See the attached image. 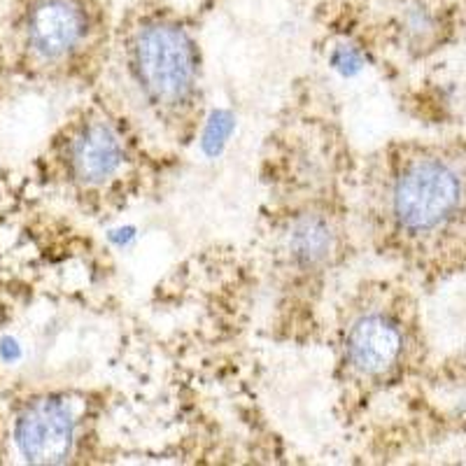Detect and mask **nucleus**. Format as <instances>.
I'll list each match as a JSON object with an SVG mask.
<instances>
[{
	"mask_svg": "<svg viewBox=\"0 0 466 466\" xmlns=\"http://www.w3.org/2000/svg\"><path fill=\"white\" fill-rule=\"evenodd\" d=\"M334 227L324 215H301L291 227V257L306 268L324 264L334 249Z\"/></svg>",
	"mask_w": 466,
	"mask_h": 466,
	"instance_id": "obj_7",
	"label": "nucleus"
},
{
	"mask_svg": "<svg viewBox=\"0 0 466 466\" xmlns=\"http://www.w3.org/2000/svg\"><path fill=\"white\" fill-rule=\"evenodd\" d=\"M385 243L418 268L466 266V140L394 149L376 189Z\"/></svg>",
	"mask_w": 466,
	"mask_h": 466,
	"instance_id": "obj_1",
	"label": "nucleus"
},
{
	"mask_svg": "<svg viewBox=\"0 0 466 466\" xmlns=\"http://www.w3.org/2000/svg\"><path fill=\"white\" fill-rule=\"evenodd\" d=\"M96 0H31L22 16L24 47L40 66H68L98 35Z\"/></svg>",
	"mask_w": 466,
	"mask_h": 466,
	"instance_id": "obj_4",
	"label": "nucleus"
},
{
	"mask_svg": "<svg viewBox=\"0 0 466 466\" xmlns=\"http://www.w3.org/2000/svg\"><path fill=\"white\" fill-rule=\"evenodd\" d=\"M124 64L159 116L177 122L198 101V45L180 19L164 12L140 15L124 37Z\"/></svg>",
	"mask_w": 466,
	"mask_h": 466,
	"instance_id": "obj_2",
	"label": "nucleus"
},
{
	"mask_svg": "<svg viewBox=\"0 0 466 466\" xmlns=\"http://www.w3.org/2000/svg\"><path fill=\"white\" fill-rule=\"evenodd\" d=\"M0 355L5 357V360H15L16 355H19V350H16V343L15 340H3V345H0Z\"/></svg>",
	"mask_w": 466,
	"mask_h": 466,
	"instance_id": "obj_8",
	"label": "nucleus"
},
{
	"mask_svg": "<svg viewBox=\"0 0 466 466\" xmlns=\"http://www.w3.org/2000/svg\"><path fill=\"white\" fill-rule=\"evenodd\" d=\"M68 175L85 187H101L119 175L127 161L122 133L106 119H86L70 131L64 152Z\"/></svg>",
	"mask_w": 466,
	"mask_h": 466,
	"instance_id": "obj_6",
	"label": "nucleus"
},
{
	"mask_svg": "<svg viewBox=\"0 0 466 466\" xmlns=\"http://www.w3.org/2000/svg\"><path fill=\"white\" fill-rule=\"evenodd\" d=\"M77 422L68 403L43 397L28 401L15 422V441L31 464H64L73 455Z\"/></svg>",
	"mask_w": 466,
	"mask_h": 466,
	"instance_id": "obj_5",
	"label": "nucleus"
},
{
	"mask_svg": "<svg viewBox=\"0 0 466 466\" xmlns=\"http://www.w3.org/2000/svg\"><path fill=\"white\" fill-rule=\"evenodd\" d=\"M418 352V327L403 303L361 308L343 336V361L361 382H392Z\"/></svg>",
	"mask_w": 466,
	"mask_h": 466,
	"instance_id": "obj_3",
	"label": "nucleus"
}]
</instances>
